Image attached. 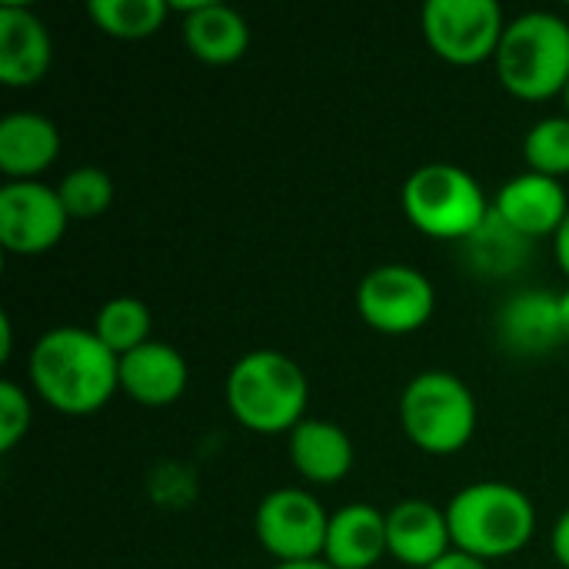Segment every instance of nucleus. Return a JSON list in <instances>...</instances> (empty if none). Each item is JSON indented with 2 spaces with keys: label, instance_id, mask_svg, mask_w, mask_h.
<instances>
[{
  "label": "nucleus",
  "instance_id": "f257e3e1",
  "mask_svg": "<svg viewBox=\"0 0 569 569\" xmlns=\"http://www.w3.org/2000/svg\"><path fill=\"white\" fill-rule=\"evenodd\" d=\"M27 370L33 393L67 417H90L120 390V357L93 330L70 323L33 340Z\"/></svg>",
  "mask_w": 569,
  "mask_h": 569
},
{
  "label": "nucleus",
  "instance_id": "f03ea898",
  "mask_svg": "<svg viewBox=\"0 0 569 569\" xmlns=\"http://www.w3.org/2000/svg\"><path fill=\"white\" fill-rule=\"evenodd\" d=\"M227 407L250 433H290L307 420L310 383L303 367L280 350H250L230 370L223 383Z\"/></svg>",
  "mask_w": 569,
  "mask_h": 569
},
{
  "label": "nucleus",
  "instance_id": "7ed1b4c3",
  "mask_svg": "<svg viewBox=\"0 0 569 569\" xmlns=\"http://www.w3.org/2000/svg\"><path fill=\"white\" fill-rule=\"evenodd\" d=\"M453 550L483 563L520 553L537 533L533 500L503 480H477L447 503Z\"/></svg>",
  "mask_w": 569,
  "mask_h": 569
},
{
  "label": "nucleus",
  "instance_id": "20e7f679",
  "mask_svg": "<svg viewBox=\"0 0 569 569\" xmlns=\"http://www.w3.org/2000/svg\"><path fill=\"white\" fill-rule=\"evenodd\" d=\"M493 67L500 83L520 100L563 97L569 87V20L553 10H527L507 20Z\"/></svg>",
  "mask_w": 569,
  "mask_h": 569
},
{
  "label": "nucleus",
  "instance_id": "39448f33",
  "mask_svg": "<svg viewBox=\"0 0 569 569\" xmlns=\"http://www.w3.org/2000/svg\"><path fill=\"white\" fill-rule=\"evenodd\" d=\"M400 203L407 220L433 240H467L493 210L480 180L447 160L417 167L400 190Z\"/></svg>",
  "mask_w": 569,
  "mask_h": 569
},
{
  "label": "nucleus",
  "instance_id": "423d86ee",
  "mask_svg": "<svg viewBox=\"0 0 569 569\" xmlns=\"http://www.w3.org/2000/svg\"><path fill=\"white\" fill-rule=\"evenodd\" d=\"M400 427L423 453H460L477 433V397L457 373L423 370L400 393Z\"/></svg>",
  "mask_w": 569,
  "mask_h": 569
},
{
  "label": "nucleus",
  "instance_id": "0eeeda50",
  "mask_svg": "<svg viewBox=\"0 0 569 569\" xmlns=\"http://www.w3.org/2000/svg\"><path fill=\"white\" fill-rule=\"evenodd\" d=\"M420 27L440 60L453 67H477L497 57L507 20L497 0H427Z\"/></svg>",
  "mask_w": 569,
  "mask_h": 569
},
{
  "label": "nucleus",
  "instance_id": "6e6552de",
  "mask_svg": "<svg viewBox=\"0 0 569 569\" xmlns=\"http://www.w3.org/2000/svg\"><path fill=\"white\" fill-rule=\"evenodd\" d=\"M437 310L433 280L410 263H380L357 287L360 320L387 337H407L430 323Z\"/></svg>",
  "mask_w": 569,
  "mask_h": 569
},
{
  "label": "nucleus",
  "instance_id": "1a4fd4ad",
  "mask_svg": "<svg viewBox=\"0 0 569 569\" xmlns=\"http://www.w3.org/2000/svg\"><path fill=\"white\" fill-rule=\"evenodd\" d=\"M253 533L257 543L277 560V563H303V560H323L327 533H330V513L323 503L300 487H280L270 490L253 513Z\"/></svg>",
  "mask_w": 569,
  "mask_h": 569
},
{
  "label": "nucleus",
  "instance_id": "9d476101",
  "mask_svg": "<svg viewBox=\"0 0 569 569\" xmlns=\"http://www.w3.org/2000/svg\"><path fill=\"white\" fill-rule=\"evenodd\" d=\"M70 227L57 187L43 180H7L0 187V243L7 253L37 257L53 250Z\"/></svg>",
  "mask_w": 569,
  "mask_h": 569
},
{
  "label": "nucleus",
  "instance_id": "9b49d317",
  "mask_svg": "<svg viewBox=\"0 0 569 569\" xmlns=\"http://www.w3.org/2000/svg\"><path fill=\"white\" fill-rule=\"evenodd\" d=\"M497 340L510 357L537 360L563 347L560 330V293L530 287L507 297L497 310Z\"/></svg>",
  "mask_w": 569,
  "mask_h": 569
},
{
  "label": "nucleus",
  "instance_id": "f8f14e48",
  "mask_svg": "<svg viewBox=\"0 0 569 569\" xmlns=\"http://www.w3.org/2000/svg\"><path fill=\"white\" fill-rule=\"evenodd\" d=\"M493 213L527 240L557 237L569 213V197L560 180L523 170L497 190Z\"/></svg>",
  "mask_w": 569,
  "mask_h": 569
},
{
  "label": "nucleus",
  "instance_id": "ddd939ff",
  "mask_svg": "<svg viewBox=\"0 0 569 569\" xmlns=\"http://www.w3.org/2000/svg\"><path fill=\"white\" fill-rule=\"evenodd\" d=\"M387 553L410 569H430L453 553L447 507L430 500H400L387 510Z\"/></svg>",
  "mask_w": 569,
  "mask_h": 569
},
{
  "label": "nucleus",
  "instance_id": "4468645a",
  "mask_svg": "<svg viewBox=\"0 0 569 569\" xmlns=\"http://www.w3.org/2000/svg\"><path fill=\"white\" fill-rule=\"evenodd\" d=\"M53 63L47 23L17 0L0 3V80L7 87H33Z\"/></svg>",
  "mask_w": 569,
  "mask_h": 569
},
{
  "label": "nucleus",
  "instance_id": "2eb2a0df",
  "mask_svg": "<svg viewBox=\"0 0 569 569\" xmlns=\"http://www.w3.org/2000/svg\"><path fill=\"white\" fill-rule=\"evenodd\" d=\"M190 383L187 357L163 340H150L120 357V390L140 407H170Z\"/></svg>",
  "mask_w": 569,
  "mask_h": 569
},
{
  "label": "nucleus",
  "instance_id": "dca6fc26",
  "mask_svg": "<svg viewBox=\"0 0 569 569\" xmlns=\"http://www.w3.org/2000/svg\"><path fill=\"white\" fill-rule=\"evenodd\" d=\"M180 7L183 17V40L190 53L210 67H227L237 63L247 47H250V23L247 17L223 3V0H190V3H173Z\"/></svg>",
  "mask_w": 569,
  "mask_h": 569
},
{
  "label": "nucleus",
  "instance_id": "f3484780",
  "mask_svg": "<svg viewBox=\"0 0 569 569\" xmlns=\"http://www.w3.org/2000/svg\"><path fill=\"white\" fill-rule=\"evenodd\" d=\"M60 157V127L37 110H13L0 120V170L7 180H40Z\"/></svg>",
  "mask_w": 569,
  "mask_h": 569
},
{
  "label": "nucleus",
  "instance_id": "a211bd4d",
  "mask_svg": "<svg viewBox=\"0 0 569 569\" xmlns=\"http://www.w3.org/2000/svg\"><path fill=\"white\" fill-rule=\"evenodd\" d=\"M287 450L293 470L320 487L340 483L353 470V440L333 420L307 417L287 433Z\"/></svg>",
  "mask_w": 569,
  "mask_h": 569
},
{
  "label": "nucleus",
  "instance_id": "6ab92c4d",
  "mask_svg": "<svg viewBox=\"0 0 569 569\" xmlns=\"http://www.w3.org/2000/svg\"><path fill=\"white\" fill-rule=\"evenodd\" d=\"M387 557V513L370 503H347L330 513L323 560L333 569H373Z\"/></svg>",
  "mask_w": 569,
  "mask_h": 569
},
{
  "label": "nucleus",
  "instance_id": "aec40b11",
  "mask_svg": "<svg viewBox=\"0 0 569 569\" xmlns=\"http://www.w3.org/2000/svg\"><path fill=\"white\" fill-rule=\"evenodd\" d=\"M467 247V260L470 267H477L483 277H507L517 273L533 247V240H527L523 233H517L507 220H500L493 210L483 220V227L463 240Z\"/></svg>",
  "mask_w": 569,
  "mask_h": 569
},
{
  "label": "nucleus",
  "instance_id": "412c9836",
  "mask_svg": "<svg viewBox=\"0 0 569 569\" xmlns=\"http://www.w3.org/2000/svg\"><path fill=\"white\" fill-rule=\"evenodd\" d=\"M170 10L173 3L167 0H90L87 7L90 20L117 40H143L157 33Z\"/></svg>",
  "mask_w": 569,
  "mask_h": 569
},
{
  "label": "nucleus",
  "instance_id": "4be33fe9",
  "mask_svg": "<svg viewBox=\"0 0 569 569\" xmlns=\"http://www.w3.org/2000/svg\"><path fill=\"white\" fill-rule=\"evenodd\" d=\"M150 327H153V317H150L147 303L130 297V293H123V297H110L97 310L90 330L103 340V347H110L117 357H123V353H130V350H137V347L153 340Z\"/></svg>",
  "mask_w": 569,
  "mask_h": 569
},
{
  "label": "nucleus",
  "instance_id": "5701e85b",
  "mask_svg": "<svg viewBox=\"0 0 569 569\" xmlns=\"http://www.w3.org/2000/svg\"><path fill=\"white\" fill-rule=\"evenodd\" d=\"M527 170L563 180L569 173V113L537 120L523 137Z\"/></svg>",
  "mask_w": 569,
  "mask_h": 569
},
{
  "label": "nucleus",
  "instance_id": "b1692460",
  "mask_svg": "<svg viewBox=\"0 0 569 569\" xmlns=\"http://www.w3.org/2000/svg\"><path fill=\"white\" fill-rule=\"evenodd\" d=\"M57 193L70 220H97L113 203V180L107 170L87 163V167H73L70 173H63V180L57 183Z\"/></svg>",
  "mask_w": 569,
  "mask_h": 569
},
{
  "label": "nucleus",
  "instance_id": "393cba45",
  "mask_svg": "<svg viewBox=\"0 0 569 569\" xmlns=\"http://www.w3.org/2000/svg\"><path fill=\"white\" fill-rule=\"evenodd\" d=\"M30 397L20 383H0V453H10L30 430Z\"/></svg>",
  "mask_w": 569,
  "mask_h": 569
},
{
  "label": "nucleus",
  "instance_id": "a878e982",
  "mask_svg": "<svg viewBox=\"0 0 569 569\" xmlns=\"http://www.w3.org/2000/svg\"><path fill=\"white\" fill-rule=\"evenodd\" d=\"M550 550L557 557V563L569 569V507L560 513V520L553 523V533H550Z\"/></svg>",
  "mask_w": 569,
  "mask_h": 569
},
{
  "label": "nucleus",
  "instance_id": "bb28decb",
  "mask_svg": "<svg viewBox=\"0 0 569 569\" xmlns=\"http://www.w3.org/2000/svg\"><path fill=\"white\" fill-rule=\"evenodd\" d=\"M430 569H490V563H483V560H477V557H470V553L453 550V553H447L440 563H433Z\"/></svg>",
  "mask_w": 569,
  "mask_h": 569
},
{
  "label": "nucleus",
  "instance_id": "cd10ccee",
  "mask_svg": "<svg viewBox=\"0 0 569 569\" xmlns=\"http://www.w3.org/2000/svg\"><path fill=\"white\" fill-rule=\"evenodd\" d=\"M553 253H557V263L563 267V273L569 277V213L567 220H563V227L553 237Z\"/></svg>",
  "mask_w": 569,
  "mask_h": 569
},
{
  "label": "nucleus",
  "instance_id": "c85d7f7f",
  "mask_svg": "<svg viewBox=\"0 0 569 569\" xmlns=\"http://www.w3.org/2000/svg\"><path fill=\"white\" fill-rule=\"evenodd\" d=\"M10 350H13V327L10 317H0V360H10Z\"/></svg>",
  "mask_w": 569,
  "mask_h": 569
},
{
  "label": "nucleus",
  "instance_id": "c756f323",
  "mask_svg": "<svg viewBox=\"0 0 569 569\" xmlns=\"http://www.w3.org/2000/svg\"><path fill=\"white\" fill-rule=\"evenodd\" d=\"M560 330H563V343H569V287L560 293Z\"/></svg>",
  "mask_w": 569,
  "mask_h": 569
},
{
  "label": "nucleus",
  "instance_id": "7c9ffc66",
  "mask_svg": "<svg viewBox=\"0 0 569 569\" xmlns=\"http://www.w3.org/2000/svg\"><path fill=\"white\" fill-rule=\"evenodd\" d=\"M270 569H333L327 560H303V563H273Z\"/></svg>",
  "mask_w": 569,
  "mask_h": 569
},
{
  "label": "nucleus",
  "instance_id": "2f4dec72",
  "mask_svg": "<svg viewBox=\"0 0 569 569\" xmlns=\"http://www.w3.org/2000/svg\"><path fill=\"white\" fill-rule=\"evenodd\" d=\"M563 103H567V113H569V87H567V93H563Z\"/></svg>",
  "mask_w": 569,
  "mask_h": 569
}]
</instances>
